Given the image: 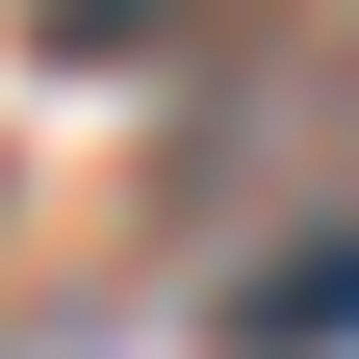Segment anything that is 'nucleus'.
<instances>
[{
    "label": "nucleus",
    "instance_id": "nucleus-1",
    "mask_svg": "<svg viewBox=\"0 0 359 359\" xmlns=\"http://www.w3.org/2000/svg\"><path fill=\"white\" fill-rule=\"evenodd\" d=\"M231 26H283V0H26L52 77H154V52H231Z\"/></svg>",
    "mask_w": 359,
    "mask_h": 359
},
{
    "label": "nucleus",
    "instance_id": "nucleus-2",
    "mask_svg": "<svg viewBox=\"0 0 359 359\" xmlns=\"http://www.w3.org/2000/svg\"><path fill=\"white\" fill-rule=\"evenodd\" d=\"M205 359H359V231H308V257H257Z\"/></svg>",
    "mask_w": 359,
    "mask_h": 359
}]
</instances>
